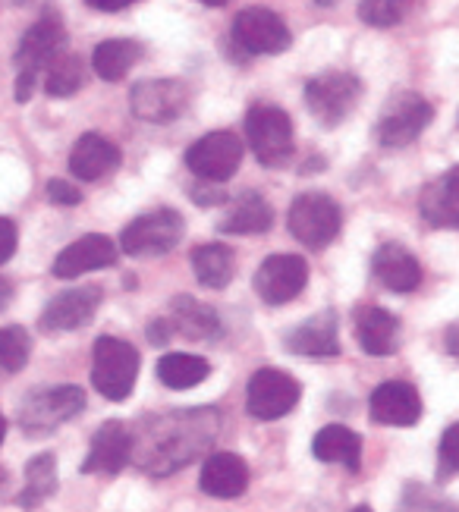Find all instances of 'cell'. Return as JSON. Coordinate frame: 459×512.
<instances>
[{
    "label": "cell",
    "mask_w": 459,
    "mask_h": 512,
    "mask_svg": "<svg viewBox=\"0 0 459 512\" xmlns=\"http://www.w3.org/2000/svg\"><path fill=\"white\" fill-rule=\"evenodd\" d=\"M299 381L287 371L277 368H261L249 377V393H246V409L258 421H277L290 415L299 403Z\"/></svg>",
    "instance_id": "ba28073f"
},
{
    "label": "cell",
    "mask_w": 459,
    "mask_h": 512,
    "mask_svg": "<svg viewBox=\"0 0 459 512\" xmlns=\"http://www.w3.org/2000/svg\"><path fill=\"white\" fill-rule=\"evenodd\" d=\"M85 73H82V60L76 54H60L51 66H48V79L45 88L51 98H70L79 92Z\"/></svg>",
    "instance_id": "1f68e13d"
},
{
    "label": "cell",
    "mask_w": 459,
    "mask_h": 512,
    "mask_svg": "<svg viewBox=\"0 0 459 512\" xmlns=\"http://www.w3.org/2000/svg\"><path fill=\"white\" fill-rule=\"evenodd\" d=\"M208 374H211V365L202 355H192V352H167L158 362V381L170 390L199 387Z\"/></svg>",
    "instance_id": "f546056e"
},
{
    "label": "cell",
    "mask_w": 459,
    "mask_h": 512,
    "mask_svg": "<svg viewBox=\"0 0 459 512\" xmlns=\"http://www.w3.org/2000/svg\"><path fill=\"white\" fill-rule=\"evenodd\" d=\"M192 271L195 280L208 289H224L236 274V255L224 242H208V246L192 249Z\"/></svg>",
    "instance_id": "83f0119b"
},
{
    "label": "cell",
    "mask_w": 459,
    "mask_h": 512,
    "mask_svg": "<svg viewBox=\"0 0 459 512\" xmlns=\"http://www.w3.org/2000/svg\"><path fill=\"white\" fill-rule=\"evenodd\" d=\"M10 299H13V286H10V280L0 277V311L10 305Z\"/></svg>",
    "instance_id": "60d3db41"
},
{
    "label": "cell",
    "mask_w": 459,
    "mask_h": 512,
    "mask_svg": "<svg viewBox=\"0 0 459 512\" xmlns=\"http://www.w3.org/2000/svg\"><path fill=\"white\" fill-rule=\"evenodd\" d=\"M4 437H7V421H4V415H0V443H4Z\"/></svg>",
    "instance_id": "7bdbcfd3"
},
{
    "label": "cell",
    "mask_w": 459,
    "mask_h": 512,
    "mask_svg": "<svg viewBox=\"0 0 459 512\" xmlns=\"http://www.w3.org/2000/svg\"><path fill=\"white\" fill-rule=\"evenodd\" d=\"M48 198L57 205H79L82 202V192L70 183H63V180H51L48 183Z\"/></svg>",
    "instance_id": "d590c367"
},
{
    "label": "cell",
    "mask_w": 459,
    "mask_h": 512,
    "mask_svg": "<svg viewBox=\"0 0 459 512\" xmlns=\"http://www.w3.org/2000/svg\"><path fill=\"white\" fill-rule=\"evenodd\" d=\"M95 10H104V13H114V10H123L129 4H136V0H89Z\"/></svg>",
    "instance_id": "ab89813d"
},
{
    "label": "cell",
    "mask_w": 459,
    "mask_h": 512,
    "mask_svg": "<svg viewBox=\"0 0 459 512\" xmlns=\"http://www.w3.org/2000/svg\"><path fill=\"white\" fill-rule=\"evenodd\" d=\"M133 459V431L123 421H104L92 437V450L82 462L85 475H117Z\"/></svg>",
    "instance_id": "5bb4252c"
},
{
    "label": "cell",
    "mask_w": 459,
    "mask_h": 512,
    "mask_svg": "<svg viewBox=\"0 0 459 512\" xmlns=\"http://www.w3.org/2000/svg\"><path fill=\"white\" fill-rule=\"evenodd\" d=\"M359 98L362 82L343 70H327L305 82V107L312 110V117L321 126H340L349 110L359 104Z\"/></svg>",
    "instance_id": "5b68a950"
},
{
    "label": "cell",
    "mask_w": 459,
    "mask_h": 512,
    "mask_svg": "<svg viewBox=\"0 0 459 512\" xmlns=\"http://www.w3.org/2000/svg\"><path fill=\"white\" fill-rule=\"evenodd\" d=\"M139 377V352L126 340L117 337H98L95 343V365H92V384L95 390L111 399V403H123L129 399Z\"/></svg>",
    "instance_id": "7a4b0ae2"
},
{
    "label": "cell",
    "mask_w": 459,
    "mask_h": 512,
    "mask_svg": "<svg viewBox=\"0 0 459 512\" xmlns=\"http://www.w3.org/2000/svg\"><path fill=\"white\" fill-rule=\"evenodd\" d=\"M199 484L208 497L217 500H236L246 494L249 487V465L236 453H214L205 459Z\"/></svg>",
    "instance_id": "ac0fdd59"
},
{
    "label": "cell",
    "mask_w": 459,
    "mask_h": 512,
    "mask_svg": "<svg viewBox=\"0 0 459 512\" xmlns=\"http://www.w3.org/2000/svg\"><path fill=\"white\" fill-rule=\"evenodd\" d=\"M35 79H38L35 70H23V73H19V79H16V101H19V104H26V101L32 98Z\"/></svg>",
    "instance_id": "74e56055"
},
{
    "label": "cell",
    "mask_w": 459,
    "mask_h": 512,
    "mask_svg": "<svg viewBox=\"0 0 459 512\" xmlns=\"http://www.w3.org/2000/svg\"><path fill=\"white\" fill-rule=\"evenodd\" d=\"M117 261V246L107 236L101 233H89L76 242H70L67 249H63L57 258H54V277L57 280H73V277H82L89 271H101V267H111Z\"/></svg>",
    "instance_id": "2e32d148"
},
{
    "label": "cell",
    "mask_w": 459,
    "mask_h": 512,
    "mask_svg": "<svg viewBox=\"0 0 459 512\" xmlns=\"http://www.w3.org/2000/svg\"><path fill=\"white\" fill-rule=\"evenodd\" d=\"M117 164H120V148L111 139L98 136V132L79 136V142L70 151V170L82 183H95L101 176L114 173Z\"/></svg>",
    "instance_id": "7402d4cb"
},
{
    "label": "cell",
    "mask_w": 459,
    "mask_h": 512,
    "mask_svg": "<svg viewBox=\"0 0 459 512\" xmlns=\"http://www.w3.org/2000/svg\"><path fill=\"white\" fill-rule=\"evenodd\" d=\"M246 136L261 167H287L293 158V123L287 110L274 104H255L246 117Z\"/></svg>",
    "instance_id": "3957f363"
},
{
    "label": "cell",
    "mask_w": 459,
    "mask_h": 512,
    "mask_svg": "<svg viewBox=\"0 0 459 512\" xmlns=\"http://www.w3.org/2000/svg\"><path fill=\"white\" fill-rule=\"evenodd\" d=\"M371 271L384 283L390 293H412L422 286V264L415 261L412 252H406L397 242H384V246L371 258Z\"/></svg>",
    "instance_id": "ffe728a7"
},
{
    "label": "cell",
    "mask_w": 459,
    "mask_h": 512,
    "mask_svg": "<svg viewBox=\"0 0 459 512\" xmlns=\"http://www.w3.org/2000/svg\"><path fill=\"white\" fill-rule=\"evenodd\" d=\"M243 164V142L233 132H208L186 151V167L205 183H227Z\"/></svg>",
    "instance_id": "30bf717a"
},
{
    "label": "cell",
    "mask_w": 459,
    "mask_h": 512,
    "mask_svg": "<svg viewBox=\"0 0 459 512\" xmlns=\"http://www.w3.org/2000/svg\"><path fill=\"white\" fill-rule=\"evenodd\" d=\"M29 355H32V340L23 327L19 324L0 327V368H4L7 374L23 371Z\"/></svg>",
    "instance_id": "d6a6232c"
},
{
    "label": "cell",
    "mask_w": 459,
    "mask_h": 512,
    "mask_svg": "<svg viewBox=\"0 0 459 512\" xmlns=\"http://www.w3.org/2000/svg\"><path fill=\"white\" fill-rule=\"evenodd\" d=\"M274 227V208L261 198L258 192H246L243 198H236V205L230 214L217 224L221 233L230 236H249V233H268Z\"/></svg>",
    "instance_id": "4316f807"
},
{
    "label": "cell",
    "mask_w": 459,
    "mask_h": 512,
    "mask_svg": "<svg viewBox=\"0 0 459 512\" xmlns=\"http://www.w3.org/2000/svg\"><path fill=\"white\" fill-rule=\"evenodd\" d=\"M7 484H10V475H7V469H0V494L7 491Z\"/></svg>",
    "instance_id": "b9f144b4"
},
{
    "label": "cell",
    "mask_w": 459,
    "mask_h": 512,
    "mask_svg": "<svg viewBox=\"0 0 459 512\" xmlns=\"http://www.w3.org/2000/svg\"><path fill=\"white\" fill-rule=\"evenodd\" d=\"M356 337L359 346L368 355H393L400 349V318L390 315L387 308L368 305L362 311H356Z\"/></svg>",
    "instance_id": "cb8c5ba5"
},
{
    "label": "cell",
    "mask_w": 459,
    "mask_h": 512,
    "mask_svg": "<svg viewBox=\"0 0 459 512\" xmlns=\"http://www.w3.org/2000/svg\"><path fill=\"white\" fill-rule=\"evenodd\" d=\"M453 475H459V421L444 431L441 453H437V478L447 481Z\"/></svg>",
    "instance_id": "e575fe53"
},
{
    "label": "cell",
    "mask_w": 459,
    "mask_h": 512,
    "mask_svg": "<svg viewBox=\"0 0 459 512\" xmlns=\"http://www.w3.org/2000/svg\"><path fill=\"white\" fill-rule=\"evenodd\" d=\"M287 349L293 355H309V359H331V355H337V315L334 311H318L315 318L296 324L287 333Z\"/></svg>",
    "instance_id": "d6986e66"
},
{
    "label": "cell",
    "mask_w": 459,
    "mask_h": 512,
    "mask_svg": "<svg viewBox=\"0 0 459 512\" xmlns=\"http://www.w3.org/2000/svg\"><path fill=\"white\" fill-rule=\"evenodd\" d=\"M167 324L173 333H183L189 340H214L221 337V318H217V311L211 305H202L195 302L192 296H180L170 302V315H167Z\"/></svg>",
    "instance_id": "d4e9b609"
},
{
    "label": "cell",
    "mask_w": 459,
    "mask_h": 512,
    "mask_svg": "<svg viewBox=\"0 0 459 512\" xmlns=\"http://www.w3.org/2000/svg\"><path fill=\"white\" fill-rule=\"evenodd\" d=\"M431 117H434V110L422 95L400 92V95H393L390 104L384 107V114L375 126V139L387 148L409 145L422 136L425 126L431 123Z\"/></svg>",
    "instance_id": "9c48e42d"
},
{
    "label": "cell",
    "mask_w": 459,
    "mask_h": 512,
    "mask_svg": "<svg viewBox=\"0 0 459 512\" xmlns=\"http://www.w3.org/2000/svg\"><path fill=\"white\" fill-rule=\"evenodd\" d=\"M419 208L425 224L441 230H459V167L437 176L422 189Z\"/></svg>",
    "instance_id": "44dd1931"
},
{
    "label": "cell",
    "mask_w": 459,
    "mask_h": 512,
    "mask_svg": "<svg viewBox=\"0 0 459 512\" xmlns=\"http://www.w3.org/2000/svg\"><path fill=\"white\" fill-rule=\"evenodd\" d=\"M368 412L378 425L390 428H412L422 418V396L406 381H387L378 384L368 399Z\"/></svg>",
    "instance_id": "9a60e30c"
},
{
    "label": "cell",
    "mask_w": 459,
    "mask_h": 512,
    "mask_svg": "<svg viewBox=\"0 0 459 512\" xmlns=\"http://www.w3.org/2000/svg\"><path fill=\"white\" fill-rule=\"evenodd\" d=\"M409 13V0H362L359 16L375 29H390L403 22Z\"/></svg>",
    "instance_id": "836d02e7"
},
{
    "label": "cell",
    "mask_w": 459,
    "mask_h": 512,
    "mask_svg": "<svg viewBox=\"0 0 459 512\" xmlns=\"http://www.w3.org/2000/svg\"><path fill=\"white\" fill-rule=\"evenodd\" d=\"M202 4H208V7H224L227 0H202Z\"/></svg>",
    "instance_id": "ee69618b"
},
{
    "label": "cell",
    "mask_w": 459,
    "mask_h": 512,
    "mask_svg": "<svg viewBox=\"0 0 459 512\" xmlns=\"http://www.w3.org/2000/svg\"><path fill=\"white\" fill-rule=\"evenodd\" d=\"M170 337H173V330H170L167 318H158L155 324H148V340L155 343V346H164V343H170Z\"/></svg>",
    "instance_id": "f35d334b"
},
{
    "label": "cell",
    "mask_w": 459,
    "mask_h": 512,
    "mask_svg": "<svg viewBox=\"0 0 459 512\" xmlns=\"http://www.w3.org/2000/svg\"><path fill=\"white\" fill-rule=\"evenodd\" d=\"M85 409V393L76 384H63V387H48L29 396L23 409H19V425L29 434H45L54 431L63 421H70Z\"/></svg>",
    "instance_id": "52a82bcc"
},
{
    "label": "cell",
    "mask_w": 459,
    "mask_h": 512,
    "mask_svg": "<svg viewBox=\"0 0 459 512\" xmlns=\"http://www.w3.org/2000/svg\"><path fill=\"white\" fill-rule=\"evenodd\" d=\"M145 48L133 38H111V41H101L95 54H92V63H95V73L104 79V82H120L133 66L142 60Z\"/></svg>",
    "instance_id": "f1b7e54d"
},
{
    "label": "cell",
    "mask_w": 459,
    "mask_h": 512,
    "mask_svg": "<svg viewBox=\"0 0 459 512\" xmlns=\"http://www.w3.org/2000/svg\"><path fill=\"white\" fill-rule=\"evenodd\" d=\"M16 252V224L7 217H0V264L10 261Z\"/></svg>",
    "instance_id": "8d00e7d4"
},
{
    "label": "cell",
    "mask_w": 459,
    "mask_h": 512,
    "mask_svg": "<svg viewBox=\"0 0 459 512\" xmlns=\"http://www.w3.org/2000/svg\"><path fill=\"white\" fill-rule=\"evenodd\" d=\"M312 453L321 462H337L349 472H359L362 465V437L343 425H327L315 434Z\"/></svg>",
    "instance_id": "484cf974"
},
{
    "label": "cell",
    "mask_w": 459,
    "mask_h": 512,
    "mask_svg": "<svg viewBox=\"0 0 459 512\" xmlns=\"http://www.w3.org/2000/svg\"><path fill=\"white\" fill-rule=\"evenodd\" d=\"M318 4H321V7H334V4H337V0H318Z\"/></svg>",
    "instance_id": "f6af8a7d"
},
{
    "label": "cell",
    "mask_w": 459,
    "mask_h": 512,
    "mask_svg": "<svg viewBox=\"0 0 459 512\" xmlns=\"http://www.w3.org/2000/svg\"><path fill=\"white\" fill-rule=\"evenodd\" d=\"M309 283V264L299 255H271L255 274V293L268 305L293 302Z\"/></svg>",
    "instance_id": "4fadbf2b"
},
{
    "label": "cell",
    "mask_w": 459,
    "mask_h": 512,
    "mask_svg": "<svg viewBox=\"0 0 459 512\" xmlns=\"http://www.w3.org/2000/svg\"><path fill=\"white\" fill-rule=\"evenodd\" d=\"M133 114L148 123H170L189 107V88L180 79H145L129 95Z\"/></svg>",
    "instance_id": "7c38bea8"
},
{
    "label": "cell",
    "mask_w": 459,
    "mask_h": 512,
    "mask_svg": "<svg viewBox=\"0 0 459 512\" xmlns=\"http://www.w3.org/2000/svg\"><path fill=\"white\" fill-rule=\"evenodd\" d=\"M233 38L246 54H280L293 44V35L274 10L268 7H249L236 16Z\"/></svg>",
    "instance_id": "8fae6325"
},
{
    "label": "cell",
    "mask_w": 459,
    "mask_h": 512,
    "mask_svg": "<svg viewBox=\"0 0 459 512\" xmlns=\"http://www.w3.org/2000/svg\"><path fill=\"white\" fill-rule=\"evenodd\" d=\"M221 418L217 409H189V412H167L145 425V437H133V456L148 475H170L183 469L189 459L199 456L217 437Z\"/></svg>",
    "instance_id": "6da1fadb"
},
{
    "label": "cell",
    "mask_w": 459,
    "mask_h": 512,
    "mask_svg": "<svg viewBox=\"0 0 459 512\" xmlns=\"http://www.w3.org/2000/svg\"><path fill=\"white\" fill-rule=\"evenodd\" d=\"M63 44H67V32H63L60 19L45 16L23 35V41H19L16 60L23 63V70L38 73V70H45V66H51L60 57Z\"/></svg>",
    "instance_id": "603a6c76"
},
{
    "label": "cell",
    "mask_w": 459,
    "mask_h": 512,
    "mask_svg": "<svg viewBox=\"0 0 459 512\" xmlns=\"http://www.w3.org/2000/svg\"><path fill=\"white\" fill-rule=\"evenodd\" d=\"M101 299H104V293L98 286L67 289V293H60L57 299L48 302L45 315H41V327L45 330H79L85 324H92Z\"/></svg>",
    "instance_id": "e0dca14e"
},
{
    "label": "cell",
    "mask_w": 459,
    "mask_h": 512,
    "mask_svg": "<svg viewBox=\"0 0 459 512\" xmlns=\"http://www.w3.org/2000/svg\"><path fill=\"white\" fill-rule=\"evenodd\" d=\"M183 236V217L170 208L139 214L120 236V246L129 258H155L177 249Z\"/></svg>",
    "instance_id": "8992f818"
},
{
    "label": "cell",
    "mask_w": 459,
    "mask_h": 512,
    "mask_svg": "<svg viewBox=\"0 0 459 512\" xmlns=\"http://www.w3.org/2000/svg\"><path fill=\"white\" fill-rule=\"evenodd\" d=\"M353 512H371V506H356Z\"/></svg>",
    "instance_id": "bcb514c9"
},
{
    "label": "cell",
    "mask_w": 459,
    "mask_h": 512,
    "mask_svg": "<svg viewBox=\"0 0 459 512\" xmlns=\"http://www.w3.org/2000/svg\"><path fill=\"white\" fill-rule=\"evenodd\" d=\"M343 227L340 205L324 192H302L290 205V233L302 242L305 249H324L331 246Z\"/></svg>",
    "instance_id": "277c9868"
},
{
    "label": "cell",
    "mask_w": 459,
    "mask_h": 512,
    "mask_svg": "<svg viewBox=\"0 0 459 512\" xmlns=\"http://www.w3.org/2000/svg\"><path fill=\"white\" fill-rule=\"evenodd\" d=\"M57 491V459L54 453H38L26 462V491L19 494V506L38 509Z\"/></svg>",
    "instance_id": "4dcf8cb0"
}]
</instances>
